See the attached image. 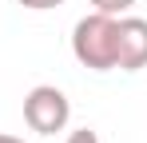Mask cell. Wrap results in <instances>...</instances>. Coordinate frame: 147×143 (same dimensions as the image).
I'll list each match as a JSON object with an SVG mask.
<instances>
[{"instance_id": "cell-7", "label": "cell", "mask_w": 147, "mask_h": 143, "mask_svg": "<svg viewBox=\"0 0 147 143\" xmlns=\"http://www.w3.org/2000/svg\"><path fill=\"white\" fill-rule=\"evenodd\" d=\"M0 143H24V139H16V135H0Z\"/></svg>"}, {"instance_id": "cell-5", "label": "cell", "mask_w": 147, "mask_h": 143, "mask_svg": "<svg viewBox=\"0 0 147 143\" xmlns=\"http://www.w3.org/2000/svg\"><path fill=\"white\" fill-rule=\"evenodd\" d=\"M16 4H24V8H32V12H48V8L68 4V0H16Z\"/></svg>"}, {"instance_id": "cell-3", "label": "cell", "mask_w": 147, "mask_h": 143, "mask_svg": "<svg viewBox=\"0 0 147 143\" xmlns=\"http://www.w3.org/2000/svg\"><path fill=\"white\" fill-rule=\"evenodd\" d=\"M115 68L119 72L147 68V20L143 16H119V24H115Z\"/></svg>"}, {"instance_id": "cell-1", "label": "cell", "mask_w": 147, "mask_h": 143, "mask_svg": "<svg viewBox=\"0 0 147 143\" xmlns=\"http://www.w3.org/2000/svg\"><path fill=\"white\" fill-rule=\"evenodd\" d=\"M115 24L119 16L92 12L72 28V56L92 72H111L115 68Z\"/></svg>"}, {"instance_id": "cell-6", "label": "cell", "mask_w": 147, "mask_h": 143, "mask_svg": "<svg viewBox=\"0 0 147 143\" xmlns=\"http://www.w3.org/2000/svg\"><path fill=\"white\" fill-rule=\"evenodd\" d=\"M68 143H99V135L92 131V127H80V131H72V135H68Z\"/></svg>"}, {"instance_id": "cell-4", "label": "cell", "mask_w": 147, "mask_h": 143, "mask_svg": "<svg viewBox=\"0 0 147 143\" xmlns=\"http://www.w3.org/2000/svg\"><path fill=\"white\" fill-rule=\"evenodd\" d=\"M131 4H135V0H92V8H96V12H107V16H127Z\"/></svg>"}, {"instance_id": "cell-2", "label": "cell", "mask_w": 147, "mask_h": 143, "mask_svg": "<svg viewBox=\"0 0 147 143\" xmlns=\"http://www.w3.org/2000/svg\"><path fill=\"white\" fill-rule=\"evenodd\" d=\"M68 119H72V103H68V95L60 92L56 84H36V88L24 95V123L36 135L64 131Z\"/></svg>"}]
</instances>
